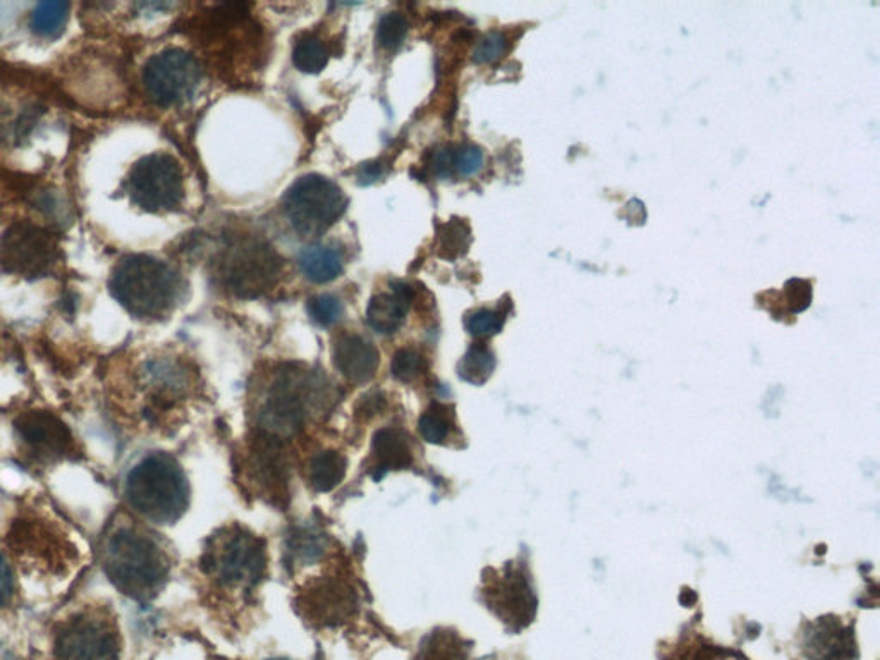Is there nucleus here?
<instances>
[{
	"instance_id": "1",
	"label": "nucleus",
	"mask_w": 880,
	"mask_h": 660,
	"mask_svg": "<svg viewBox=\"0 0 880 660\" xmlns=\"http://www.w3.org/2000/svg\"><path fill=\"white\" fill-rule=\"evenodd\" d=\"M104 569L119 592L131 599L150 600L164 588L169 561L152 537L126 526L107 540Z\"/></svg>"
},
{
	"instance_id": "2",
	"label": "nucleus",
	"mask_w": 880,
	"mask_h": 660,
	"mask_svg": "<svg viewBox=\"0 0 880 660\" xmlns=\"http://www.w3.org/2000/svg\"><path fill=\"white\" fill-rule=\"evenodd\" d=\"M129 506L155 525H172L190 506V483L176 459L165 453L148 454L126 478Z\"/></svg>"
},
{
	"instance_id": "3",
	"label": "nucleus",
	"mask_w": 880,
	"mask_h": 660,
	"mask_svg": "<svg viewBox=\"0 0 880 660\" xmlns=\"http://www.w3.org/2000/svg\"><path fill=\"white\" fill-rule=\"evenodd\" d=\"M109 286L126 312L147 320L171 313L181 293L176 270L148 255H129L119 260L110 275Z\"/></svg>"
},
{
	"instance_id": "4",
	"label": "nucleus",
	"mask_w": 880,
	"mask_h": 660,
	"mask_svg": "<svg viewBox=\"0 0 880 660\" xmlns=\"http://www.w3.org/2000/svg\"><path fill=\"white\" fill-rule=\"evenodd\" d=\"M327 385L315 373L289 368L279 373L270 385L269 394L258 413L263 434L274 439H288L296 434L310 411L324 408Z\"/></svg>"
},
{
	"instance_id": "5",
	"label": "nucleus",
	"mask_w": 880,
	"mask_h": 660,
	"mask_svg": "<svg viewBox=\"0 0 880 660\" xmlns=\"http://www.w3.org/2000/svg\"><path fill=\"white\" fill-rule=\"evenodd\" d=\"M282 258L263 239L241 236L227 243L219 258L220 279L229 293L257 298L267 293L281 275Z\"/></svg>"
},
{
	"instance_id": "6",
	"label": "nucleus",
	"mask_w": 880,
	"mask_h": 660,
	"mask_svg": "<svg viewBox=\"0 0 880 660\" xmlns=\"http://www.w3.org/2000/svg\"><path fill=\"white\" fill-rule=\"evenodd\" d=\"M348 198L343 190L320 174L294 181L282 198V208L294 231L303 238H318L343 217Z\"/></svg>"
},
{
	"instance_id": "7",
	"label": "nucleus",
	"mask_w": 880,
	"mask_h": 660,
	"mask_svg": "<svg viewBox=\"0 0 880 660\" xmlns=\"http://www.w3.org/2000/svg\"><path fill=\"white\" fill-rule=\"evenodd\" d=\"M124 190L131 203L145 212H172L183 203V169L169 153H150L131 167Z\"/></svg>"
},
{
	"instance_id": "8",
	"label": "nucleus",
	"mask_w": 880,
	"mask_h": 660,
	"mask_svg": "<svg viewBox=\"0 0 880 660\" xmlns=\"http://www.w3.org/2000/svg\"><path fill=\"white\" fill-rule=\"evenodd\" d=\"M205 568L222 587L253 588L267 571L265 542L248 530L234 528L208 550Z\"/></svg>"
},
{
	"instance_id": "9",
	"label": "nucleus",
	"mask_w": 880,
	"mask_h": 660,
	"mask_svg": "<svg viewBox=\"0 0 880 660\" xmlns=\"http://www.w3.org/2000/svg\"><path fill=\"white\" fill-rule=\"evenodd\" d=\"M202 80V68L183 49H167L153 55L143 69V88L150 102L172 107L190 100Z\"/></svg>"
},
{
	"instance_id": "10",
	"label": "nucleus",
	"mask_w": 880,
	"mask_h": 660,
	"mask_svg": "<svg viewBox=\"0 0 880 660\" xmlns=\"http://www.w3.org/2000/svg\"><path fill=\"white\" fill-rule=\"evenodd\" d=\"M59 245L54 234L31 222H18L0 238V269L21 277H43L54 269Z\"/></svg>"
},
{
	"instance_id": "11",
	"label": "nucleus",
	"mask_w": 880,
	"mask_h": 660,
	"mask_svg": "<svg viewBox=\"0 0 880 660\" xmlns=\"http://www.w3.org/2000/svg\"><path fill=\"white\" fill-rule=\"evenodd\" d=\"M119 652L116 626L93 614L69 619L55 638V657L59 660H117Z\"/></svg>"
},
{
	"instance_id": "12",
	"label": "nucleus",
	"mask_w": 880,
	"mask_h": 660,
	"mask_svg": "<svg viewBox=\"0 0 880 660\" xmlns=\"http://www.w3.org/2000/svg\"><path fill=\"white\" fill-rule=\"evenodd\" d=\"M298 611L315 626H339L355 616L356 592L339 578L310 581L298 597Z\"/></svg>"
},
{
	"instance_id": "13",
	"label": "nucleus",
	"mask_w": 880,
	"mask_h": 660,
	"mask_svg": "<svg viewBox=\"0 0 880 660\" xmlns=\"http://www.w3.org/2000/svg\"><path fill=\"white\" fill-rule=\"evenodd\" d=\"M483 595L490 609L514 630L525 628L532 621L537 600L520 569L508 566L502 575L495 573L494 578H485Z\"/></svg>"
},
{
	"instance_id": "14",
	"label": "nucleus",
	"mask_w": 880,
	"mask_h": 660,
	"mask_svg": "<svg viewBox=\"0 0 880 660\" xmlns=\"http://www.w3.org/2000/svg\"><path fill=\"white\" fill-rule=\"evenodd\" d=\"M19 439L43 458H71L78 446L68 425L49 411H28L14 422Z\"/></svg>"
},
{
	"instance_id": "15",
	"label": "nucleus",
	"mask_w": 880,
	"mask_h": 660,
	"mask_svg": "<svg viewBox=\"0 0 880 660\" xmlns=\"http://www.w3.org/2000/svg\"><path fill=\"white\" fill-rule=\"evenodd\" d=\"M140 379L152 403V413L171 408L191 387L190 368L176 358L148 360L141 367Z\"/></svg>"
},
{
	"instance_id": "16",
	"label": "nucleus",
	"mask_w": 880,
	"mask_h": 660,
	"mask_svg": "<svg viewBox=\"0 0 880 660\" xmlns=\"http://www.w3.org/2000/svg\"><path fill=\"white\" fill-rule=\"evenodd\" d=\"M332 356L337 372L356 385L370 382L379 368V349L360 334L337 337Z\"/></svg>"
},
{
	"instance_id": "17",
	"label": "nucleus",
	"mask_w": 880,
	"mask_h": 660,
	"mask_svg": "<svg viewBox=\"0 0 880 660\" xmlns=\"http://www.w3.org/2000/svg\"><path fill=\"white\" fill-rule=\"evenodd\" d=\"M9 545L19 554H30L43 563L59 564L68 556V544L55 535L50 526L42 521L19 520L9 535Z\"/></svg>"
},
{
	"instance_id": "18",
	"label": "nucleus",
	"mask_w": 880,
	"mask_h": 660,
	"mask_svg": "<svg viewBox=\"0 0 880 660\" xmlns=\"http://www.w3.org/2000/svg\"><path fill=\"white\" fill-rule=\"evenodd\" d=\"M413 289L406 282H391V291L373 296L367 308V322L375 332L391 336L404 324L406 313L413 301Z\"/></svg>"
},
{
	"instance_id": "19",
	"label": "nucleus",
	"mask_w": 880,
	"mask_h": 660,
	"mask_svg": "<svg viewBox=\"0 0 880 660\" xmlns=\"http://www.w3.org/2000/svg\"><path fill=\"white\" fill-rule=\"evenodd\" d=\"M251 454L250 473L258 487L267 495H286V461L279 440L263 434Z\"/></svg>"
},
{
	"instance_id": "20",
	"label": "nucleus",
	"mask_w": 880,
	"mask_h": 660,
	"mask_svg": "<svg viewBox=\"0 0 880 660\" xmlns=\"http://www.w3.org/2000/svg\"><path fill=\"white\" fill-rule=\"evenodd\" d=\"M373 478L380 480L389 471L406 470L413 463L410 437L396 427L380 428L372 440Z\"/></svg>"
},
{
	"instance_id": "21",
	"label": "nucleus",
	"mask_w": 880,
	"mask_h": 660,
	"mask_svg": "<svg viewBox=\"0 0 880 660\" xmlns=\"http://www.w3.org/2000/svg\"><path fill=\"white\" fill-rule=\"evenodd\" d=\"M300 267L308 281L327 284L343 274V250L336 245L308 246L301 251Z\"/></svg>"
},
{
	"instance_id": "22",
	"label": "nucleus",
	"mask_w": 880,
	"mask_h": 660,
	"mask_svg": "<svg viewBox=\"0 0 880 660\" xmlns=\"http://www.w3.org/2000/svg\"><path fill=\"white\" fill-rule=\"evenodd\" d=\"M348 461L343 454L325 451L312 458L308 466V483L317 492H330L336 489L346 477Z\"/></svg>"
},
{
	"instance_id": "23",
	"label": "nucleus",
	"mask_w": 880,
	"mask_h": 660,
	"mask_svg": "<svg viewBox=\"0 0 880 660\" xmlns=\"http://www.w3.org/2000/svg\"><path fill=\"white\" fill-rule=\"evenodd\" d=\"M418 660H470V647L453 631H435L422 643Z\"/></svg>"
},
{
	"instance_id": "24",
	"label": "nucleus",
	"mask_w": 880,
	"mask_h": 660,
	"mask_svg": "<svg viewBox=\"0 0 880 660\" xmlns=\"http://www.w3.org/2000/svg\"><path fill=\"white\" fill-rule=\"evenodd\" d=\"M69 4L61 0L40 2L31 13V30L38 37L55 38L64 31L68 23Z\"/></svg>"
},
{
	"instance_id": "25",
	"label": "nucleus",
	"mask_w": 880,
	"mask_h": 660,
	"mask_svg": "<svg viewBox=\"0 0 880 660\" xmlns=\"http://www.w3.org/2000/svg\"><path fill=\"white\" fill-rule=\"evenodd\" d=\"M495 356L485 344H473L461 358L458 373L468 384L482 385L494 372Z\"/></svg>"
},
{
	"instance_id": "26",
	"label": "nucleus",
	"mask_w": 880,
	"mask_h": 660,
	"mask_svg": "<svg viewBox=\"0 0 880 660\" xmlns=\"http://www.w3.org/2000/svg\"><path fill=\"white\" fill-rule=\"evenodd\" d=\"M418 430L430 444H446L454 430V413L446 404H434L423 413Z\"/></svg>"
},
{
	"instance_id": "27",
	"label": "nucleus",
	"mask_w": 880,
	"mask_h": 660,
	"mask_svg": "<svg viewBox=\"0 0 880 660\" xmlns=\"http://www.w3.org/2000/svg\"><path fill=\"white\" fill-rule=\"evenodd\" d=\"M327 62H329V50L320 38L305 35L294 43L293 64L301 73H320L327 66Z\"/></svg>"
},
{
	"instance_id": "28",
	"label": "nucleus",
	"mask_w": 880,
	"mask_h": 660,
	"mask_svg": "<svg viewBox=\"0 0 880 660\" xmlns=\"http://www.w3.org/2000/svg\"><path fill=\"white\" fill-rule=\"evenodd\" d=\"M471 243L470 226L465 220L453 219L439 229V255L446 260H456L465 255Z\"/></svg>"
},
{
	"instance_id": "29",
	"label": "nucleus",
	"mask_w": 880,
	"mask_h": 660,
	"mask_svg": "<svg viewBox=\"0 0 880 660\" xmlns=\"http://www.w3.org/2000/svg\"><path fill=\"white\" fill-rule=\"evenodd\" d=\"M428 363L425 356L413 348L399 349L391 363V372L396 379L404 384H411L427 373Z\"/></svg>"
},
{
	"instance_id": "30",
	"label": "nucleus",
	"mask_w": 880,
	"mask_h": 660,
	"mask_svg": "<svg viewBox=\"0 0 880 660\" xmlns=\"http://www.w3.org/2000/svg\"><path fill=\"white\" fill-rule=\"evenodd\" d=\"M306 312L320 327L336 325L344 315L343 303L332 294H317L306 301Z\"/></svg>"
},
{
	"instance_id": "31",
	"label": "nucleus",
	"mask_w": 880,
	"mask_h": 660,
	"mask_svg": "<svg viewBox=\"0 0 880 660\" xmlns=\"http://www.w3.org/2000/svg\"><path fill=\"white\" fill-rule=\"evenodd\" d=\"M408 35V19L403 14L389 13L382 16L377 26V42L389 52L398 50Z\"/></svg>"
},
{
	"instance_id": "32",
	"label": "nucleus",
	"mask_w": 880,
	"mask_h": 660,
	"mask_svg": "<svg viewBox=\"0 0 880 660\" xmlns=\"http://www.w3.org/2000/svg\"><path fill=\"white\" fill-rule=\"evenodd\" d=\"M506 322V313L501 310H490V308H480L475 312H470L465 318V327L471 336L490 337L495 336L497 332H501Z\"/></svg>"
},
{
	"instance_id": "33",
	"label": "nucleus",
	"mask_w": 880,
	"mask_h": 660,
	"mask_svg": "<svg viewBox=\"0 0 880 660\" xmlns=\"http://www.w3.org/2000/svg\"><path fill=\"white\" fill-rule=\"evenodd\" d=\"M508 50V38L501 31H489L478 40L477 47L473 50V62L477 64H492L501 59Z\"/></svg>"
},
{
	"instance_id": "34",
	"label": "nucleus",
	"mask_w": 880,
	"mask_h": 660,
	"mask_svg": "<svg viewBox=\"0 0 880 660\" xmlns=\"http://www.w3.org/2000/svg\"><path fill=\"white\" fill-rule=\"evenodd\" d=\"M454 174L459 176H475L482 171L483 152L475 145H458L453 147Z\"/></svg>"
},
{
	"instance_id": "35",
	"label": "nucleus",
	"mask_w": 880,
	"mask_h": 660,
	"mask_svg": "<svg viewBox=\"0 0 880 660\" xmlns=\"http://www.w3.org/2000/svg\"><path fill=\"white\" fill-rule=\"evenodd\" d=\"M289 550L293 552L294 561L312 563V561L322 556L324 542L315 533L305 530V532L298 533L293 538V544L289 545Z\"/></svg>"
},
{
	"instance_id": "36",
	"label": "nucleus",
	"mask_w": 880,
	"mask_h": 660,
	"mask_svg": "<svg viewBox=\"0 0 880 660\" xmlns=\"http://www.w3.org/2000/svg\"><path fill=\"white\" fill-rule=\"evenodd\" d=\"M14 592L13 571L7 564L6 557L0 554V607L6 605Z\"/></svg>"
},
{
	"instance_id": "37",
	"label": "nucleus",
	"mask_w": 880,
	"mask_h": 660,
	"mask_svg": "<svg viewBox=\"0 0 880 660\" xmlns=\"http://www.w3.org/2000/svg\"><path fill=\"white\" fill-rule=\"evenodd\" d=\"M382 176V165L380 164H365L361 167L360 174H358V178L361 179V183L370 184L373 181H377V179Z\"/></svg>"
},
{
	"instance_id": "38",
	"label": "nucleus",
	"mask_w": 880,
	"mask_h": 660,
	"mask_svg": "<svg viewBox=\"0 0 880 660\" xmlns=\"http://www.w3.org/2000/svg\"><path fill=\"white\" fill-rule=\"evenodd\" d=\"M0 660H18V659H16V657H14V655L11 654V652H9V650H6V648L0 647Z\"/></svg>"
},
{
	"instance_id": "39",
	"label": "nucleus",
	"mask_w": 880,
	"mask_h": 660,
	"mask_svg": "<svg viewBox=\"0 0 880 660\" xmlns=\"http://www.w3.org/2000/svg\"><path fill=\"white\" fill-rule=\"evenodd\" d=\"M272 660H286V659H272Z\"/></svg>"
}]
</instances>
